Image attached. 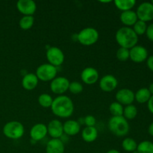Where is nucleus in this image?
<instances>
[{
  "label": "nucleus",
  "mask_w": 153,
  "mask_h": 153,
  "mask_svg": "<svg viewBox=\"0 0 153 153\" xmlns=\"http://www.w3.org/2000/svg\"><path fill=\"white\" fill-rule=\"evenodd\" d=\"M51 110L55 116L60 118H68L74 111V105L70 97L67 96H58L54 99Z\"/></svg>",
  "instance_id": "obj_1"
},
{
  "label": "nucleus",
  "mask_w": 153,
  "mask_h": 153,
  "mask_svg": "<svg viewBox=\"0 0 153 153\" xmlns=\"http://www.w3.org/2000/svg\"><path fill=\"white\" fill-rule=\"evenodd\" d=\"M116 41L122 48L130 49L135 46L138 42V36L130 27H122L115 34Z\"/></svg>",
  "instance_id": "obj_2"
},
{
  "label": "nucleus",
  "mask_w": 153,
  "mask_h": 153,
  "mask_svg": "<svg viewBox=\"0 0 153 153\" xmlns=\"http://www.w3.org/2000/svg\"><path fill=\"white\" fill-rule=\"evenodd\" d=\"M108 128L112 134L117 137H124L129 131V124L123 116L112 117L108 121Z\"/></svg>",
  "instance_id": "obj_3"
},
{
  "label": "nucleus",
  "mask_w": 153,
  "mask_h": 153,
  "mask_svg": "<svg viewBox=\"0 0 153 153\" xmlns=\"http://www.w3.org/2000/svg\"><path fill=\"white\" fill-rule=\"evenodd\" d=\"M24 133V126L18 121H10L3 127V134L9 139H19L23 136Z\"/></svg>",
  "instance_id": "obj_4"
},
{
  "label": "nucleus",
  "mask_w": 153,
  "mask_h": 153,
  "mask_svg": "<svg viewBox=\"0 0 153 153\" xmlns=\"http://www.w3.org/2000/svg\"><path fill=\"white\" fill-rule=\"evenodd\" d=\"M76 36H77L78 41L84 46L94 45V43H97L100 37L98 31L92 27L83 28Z\"/></svg>",
  "instance_id": "obj_5"
},
{
  "label": "nucleus",
  "mask_w": 153,
  "mask_h": 153,
  "mask_svg": "<svg viewBox=\"0 0 153 153\" xmlns=\"http://www.w3.org/2000/svg\"><path fill=\"white\" fill-rule=\"evenodd\" d=\"M57 73H58L57 67L48 63L39 66L36 70L35 75L37 76L38 80L49 82V81H52L57 77Z\"/></svg>",
  "instance_id": "obj_6"
},
{
  "label": "nucleus",
  "mask_w": 153,
  "mask_h": 153,
  "mask_svg": "<svg viewBox=\"0 0 153 153\" xmlns=\"http://www.w3.org/2000/svg\"><path fill=\"white\" fill-rule=\"evenodd\" d=\"M49 64L54 67H59L64 62V54L61 49L57 46H51L47 49L46 54Z\"/></svg>",
  "instance_id": "obj_7"
},
{
  "label": "nucleus",
  "mask_w": 153,
  "mask_h": 153,
  "mask_svg": "<svg viewBox=\"0 0 153 153\" xmlns=\"http://www.w3.org/2000/svg\"><path fill=\"white\" fill-rule=\"evenodd\" d=\"M70 81L66 77L58 76L55 78L50 83V89L52 93L58 95H62L69 89Z\"/></svg>",
  "instance_id": "obj_8"
},
{
  "label": "nucleus",
  "mask_w": 153,
  "mask_h": 153,
  "mask_svg": "<svg viewBox=\"0 0 153 153\" xmlns=\"http://www.w3.org/2000/svg\"><path fill=\"white\" fill-rule=\"evenodd\" d=\"M138 20L149 22L153 19V4L151 2H143L137 7L136 11Z\"/></svg>",
  "instance_id": "obj_9"
},
{
  "label": "nucleus",
  "mask_w": 153,
  "mask_h": 153,
  "mask_svg": "<svg viewBox=\"0 0 153 153\" xmlns=\"http://www.w3.org/2000/svg\"><path fill=\"white\" fill-rule=\"evenodd\" d=\"M148 51L144 46H137L129 49V58L135 63H142L147 60Z\"/></svg>",
  "instance_id": "obj_10"
},
{
  "label": "nucleus",
  "mask_w": 153,
  "mask_h": 153,
  "mask_svg": "<svg viewBox=\"0 0 153 153\" xmlns=\"http://www.w3.org/2000/svg\"><path fill=\"white\" fill-rule=\"evenodd\" d=\"M16 8L24 16H33L37 10V4L32 0H19Z\"/></svg>",
  "instance_id": "obj_11"
},
{
  "label": "nucleus",
  "mask_w": 153,
  "mask_h": 153,
  "mask_svg": "<svg viewBox=\"0 0 153 153\" xmlns=\"http://www.w3.org/2000/svg\"><path fill=\"white\" fill-rule=\"evenodd\" d=\"M115 98L117 102L126 106L131 105L134 101V93L128 88H123L117 92Z\"/></svg>",
  "instance_id": "obj_12"
},
{
  "label": "nucleus",
  "mask_w": 153,
  "mask_h": 153,
  "mask_svg": "<svg viewBox=\"0 0 153 153\" xmlns=\"http://www.w3.org/2000/svg\"><path fill=\"white\" fill-rule=\"evenodd\" d=\"M118 85V81L113 75H105L100 81V88L104 92H111Z\"/></svg>",
  "instance_id": "obj_13"
},
{
  "label": "nucleus",
  "mask_w": 153,
  "mask_h": 153,
  "mask_svg": "<svg viewBox=\"0 0 153 153\" xmlns=\"http://www.w3.org/2000/svg\"><path fill=\"white\" fill-rule=\"evenodd\" d=\"M100 75L98 71L94 67H86L81 73L82 82L88 85H92L99 80Z\"/></svg>",
  "instance_id": "obj_14"
},
{
  "label": "nucleus",
  "mask_w": 153,
  "mask_h": 153,
  "mask_svg": "<svg viewBox=\"0 0 153 153\" xmlns=\"http://www.w3.org/2000/svg\"><path fill=\"white\" fill-rule=\"evenodd\" d=\"M46 126L48 134L53 139H60L64 134L63 123L58 120H52Z\"/></svg>",
  "instance_id": "obj_15"
},
{
  "label": "nucleus",
  "mask_w": 153,
  "mask_h": 153,
  "mask_svg": "<svg viewBox=\"0 0 153 153\" xmlns=\"http://www.w3.org/2000/svg\"><path fill=\"white\" fill-rule=\"evenodd\" d=\"M47 134V126L43 123L35 124L30 130V137L34 142L43 140Z\"/></svg>",
  "instance_id": "obj_16"
},
{
  "label": "nucleus",
  "mask_w": 153,
  "mask_h": 153,
  "mask_svg": "<svg viewBox=\"0 0 153 153\" xmlns=\"http://www.w3.org/2000/svg\"><path fill=\"white\" fill-rule=\"evenodd\" d=\"M64 143L61 139L52 138L46 144V153H64Z\"/></svg>",
  "instance_id": "obj_17"
},
{
  "label": "nucleus",
  "mask_w": 153,
  "mask_h": 153,
  "mask_svg": "<svg viewBox=\"0 0 153 153\" xmlns=\"http://www.w3.org/2000/svg\"><path fill=\"white\" fill-rule=\"evenodd\" d=\"M64 133L69 136H74L79 134L81 130V124L73 120H67L63 124Z\"/></svg>",
  "instance_id": "obj_18"
},
{
  "label": "nucleus",
  "mask_w": 153,
  "mask_h": 153,
  "mask_svg": "<svg viewBox=\"0 0 153 153\" xmlns=\"http://www.w3.org/2000/svg\"><path fill=\"white\" fill-rule=\"evenodd\" d=\"M38 79L34 73H27L22 79V86L26 91H32L38 85Z\"/></svg>",
  "instance_id": "obj_19"
},
{
  "label": "nucleus",
  "mask_w": 153,
  "mask_h": 153,
  "mask_svg": "<svg viewBox=\"0 0 153 153\" xmlns=\"http://www.w3.org/2000/svg\"><path fill=\"white\" fill-rule=\"evenodd\" d=\"M120 18V21L122 22V23L124 24L126 27L132 26L138 20L136 12L131 10L123 11Z\"/></svg>",
  "instance_id": "obj_20"
},
{
  "label": "nucleus",
  "mask_w": 153,
  "mask_h": 153,
  "mask_svg": "<svg viewBox=\"0 0 153 153\" xmlns=\"http://www.w3.org/2000/svg\"><path fill=\"white\" fill-rule=\"evenodd\" d=\"M82 139L87 143H92L98 137V131L95 126L85 127L82 132Z\"/></svg>",
  "instance_id": "obj_21"
},
{
  "label": "nucleus",
  "mask_w": 153,
  "mask_h": 153,
  "mask_svg": "<svg viewBox=\"0 0 153 153\" xmlns=\"http://www.w3.org/2000/svg\"><path fill=\"white\" fill-rule=\"evenodd\" d=\"M151 96L152 95L148 88H140L136 92V94H134V100H136L138 103L143 104V103L148 102Z\"/></svg>",
  "instance_id": "obj_22"
},
{
  "label": "nucleus",
  "mask_w": 153,
  "mask_h": 153,
  "mask_svg": "<svg viewBox=\"0 0 153 153\" xmlns=\"http://www.w3.org/2000/svg\"><path fill=\"white\" fill-rule=\"evenodd\" d=\"M135 0H116L114 1V4L117 8L122 11H127L131 10L135 5Z\"/></svg>",
  "instance_id": "obj_23"
},
{
  "label": "nucleus",
  "mask_w": 153,
  "mask_h": 153,
  "mask_svg": "<svg viewBox=\"0 0 153 153\" xmlns=\"http://www.w3.org/2000/svg\"><path fill=\"white\" fill-rule=\"evenodd\" d=\"M122 147L125 151L128 152H134L137 150V143L131 137H126L122 142Z\"/></svg>",
  "instance_id": "obj_24"
},
{
  "label": "nucleus",
  "mask_w": 153,
  "mask_h": 153,
  "mask_svg": "<svg viewBox=\"0 0 153 153\" xmlns=\"http://www.w3.org/2000/svg\"><path fill=\"white\" fill-rule=\"evenodd\" d=\"M137 109L134 105H128L124 108L123 115V116L128 120H133L137 117Z\"/></svg>",
  "instance_id": "obj_25"
},
{
  "label": "nucleus",
  "mask_w": 153,
  "mask_h": 153,
  "mask_svg": "<svg viewBox=\"0 0 153 153\" xmlns=\"http://www.w3.org/2000/svg\"><path fill=\"white\" fill-rule=\"evenodd\" d=\"M137 153H153V143L149 140H144L137 144Z\"/></svg>",
  "instance_id": "obj_26"
},
{
  "label": "nucleus",
  "mask_w": 153,
  "mask_h": 153,
  "mask_svg": "<svg viewBox=\"0 0 153 153\" xmlns=\"http://www.w3.org/2000/svg\"><path fill=\"white\" fill-rule=\"evenodd\" d=\"M124 108L120 103L114 102L109 106V111L112 114V117H120L123 115Z\"/></svg>",
  "instance_id": "obj_27"
},
{
  "label": "nucleus",
  "mask_w": 153,
  "mask_h": 153,
  "mask_svg": "<svg viewBox=\"0 0 153 153\" xmlns=\"http://www.w3.org/2000/svg\"><path fill=\"white\" fill-rule=\"evenodd\" d=\"M34 18L33 16H23L19 20V27L22 30H28L33 26Z\"/></svg>",
  "instance_id": "obj_28"
},
{
  "label": "nucleus",
  "mask_w": 153,
  "mask_h": 153,
  "mask_svg": "<svg viewBox=\"0 0 153 153\" xmlns=\"http://www.w3.org/2000/svg\"><path fill=\"white\" fill-rule=\"evenodd\" d=\"M53 99L49 94H42L38 97V103L43 108H51Z\"/></svg>",
  "instance_id": "obj_29"
},
{
  "label": "nucleus",
  "mask_w": 153,
  "mask_h": 153,
  "mask_svg": "<svg viewBox=\"0 0 153 153\" xmlns=\"http://www.w3.org/2000/svg\"><path fill=\"white\" fill-rule=\"evenodd\" d=\"M146 28H147L146 22H143V21L141 20H137V22H136V23L133 25L132 29L134 30L135 34L138 36L145 34L146 31Z\"/></svg>",
  "instance_id": "obj_30"
},
{
  "label": "nucleus",
  "mask_w": 153,
  "mask_h": 153,
  "mask_svg": "<svg viewBox=\"0 0 153 153\" xmlns=\"http://www.w3.org/2000/svg\"><path fill=\"white\" fill-rule=\"evenodd\" d=\"M116 57L120 61H126L129 58V49L126 48H119L117 51Z\"/></svg>",
  "instance_id": "obj_31"
},
{
  "label": "nucleus",
  "mask_w": 153,
  "mask_h": 153,
  "mask_svg": "<svg viewBox=\"0 0 153 153\" xmlns=\"http://www.w3.org/2000/svg\"><path fill=\"white\" fill-rule=\"evenodd\" d=\"M68 91H70L73 94H79L83 91V86L79 82H72L69 85Z\"/></svg>",
  "instance_id": "obj_32"
},
{
  "label": "nucleus",
  "mask_w": 153,
  "mask_h": 153,
  "mask_svg": "<svg viewBox=\"0 0 153 153\" xmlns=\"http://www.w3.org/2000/svg\"><path fill=\"white\" fill-rule=\"evenodd\" d=\"M84 123L87 127L95 126L96 123H97V120L92 115H88L84 118Z\"/></svg>",
  "instance_id": "obj_33"
},
{
  "label": "nucleus",
  "mask_w": 153,
  "mask_h": 153,
  "mask_svg": "<svg viewBox=\"0 0 153 153\" xmlns=\"http://www.w3.org/2000/svg\"><path fill=\"white\" fill-rule=\"evenodd\" d=\"M146 34L147 38L149 40L153 42V23L150 24V25H149L147 26V28H146Z\"/></svg>",
  "instance_id": "obj_34"
},
{
  "label": "nucleus",
  "mask_w": 153,
  "mask_h": 153,
  "mask_svg": "<svg viewBox=\"0 0 153 153\" xmlns=\"http://www.w3.org/2000/svg\"><path fill=\"white\" fill-rule=\"evenodd\" d=\"M146 64H147V67L151 71L153 72V55L147 58V61H146Z\"/></svg>",
  "instance_id": "obj_35"
},
{
  "label": "nucleus",
  "mask_w": 153,
  "mask_h": 153,
  "mask_svg": "<svg viewBox=\"0 0 153 153\" xmlns=\"http://www.w3.org/2000/svg\"><path fill=\"white\" fill-rule=\"evenodd\" d=\"M147 107L149 111L152 114H153V95L151 96L150 99H149V101H148Z\"/></svg>",
  "instance_id": "obj_36"
},
{
  "label": "nucleus",
  "mask_w": 153,
  "mask_h": 153,
  "mask_svg": "<svg viewBox=\"0 0 153 153\" xmlns=\"http://www.w3.org/2000/svg\"><path fill=\"white\" fill-rule=\"evenodd\" d=\"M148 132L150 135L153 136V122L149 125V128H148Z\"/></svg>",
  "instance_id": "obj_37"
},
{
  "label": "nucleus",
  "mask_w": 153,
  "mask_h": 153,
  "mask_svg": "<svg viewBox=\"0 0 153 153\" xmlns=\"http://www.w3.org/2000/svg\"><path fill=\"white\" fill-rule=\"evenodd\" d=\"M148 90H149V92H150L151 95H153V83H152L150 85H149V88H148Z\"/></svg>",
  "instance_id": "obj_38"
},
{
  "label": "nucleus",
  "mask_w": 153,
  "mask_h": 153,
  "mask_svg": "<svg viewBox=\"0 0 153 153\" xmlns=\"http://www.w3.org/2000/svg\"><path fill=\"white\" fill-rule=\"evenodd\" d=\"M106 153H120L118 150L117 149H110V150L108 151Z\"/></svg>",
  "instance_id": "obj_39"
},
{
  "label": "nucleus",
  "mask_w": 153,
  "mask_h": 153,
  "mask_svg": "<svg viewBox=\"0 0 153 153\" xmlns=\"http://www.w3.org/2000/svg\"><path fill=\"white\" fill-rule=\"evenodd\" d=\"M151 3H152V4H153V0H152V1H151Z\"/></svg>",
  "instance_id": "obj_40"
}]
</instances>
